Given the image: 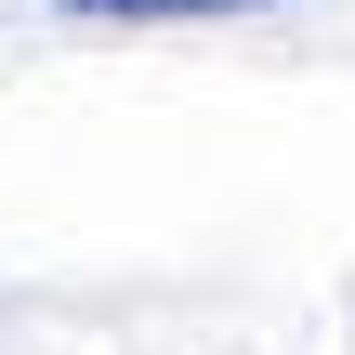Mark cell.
<instances>
[{"label": "cell", "instance_id": "obj_1", "mask_svg": "<svg viewBox=\"0 0 355 355\" xmlns=\"http://www.w3.org/2000/svg\"><path fill=\"white\" fill-rule=\"evenodd\" d=\"M79 13H198V0H79Z\"/></svg>", "mask_w": 355, "mask_h": 355}]
</instances>
